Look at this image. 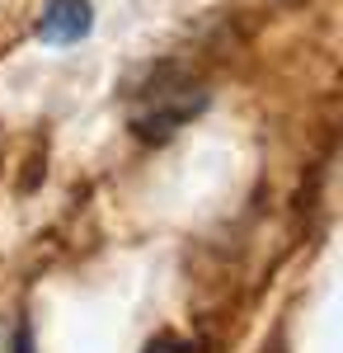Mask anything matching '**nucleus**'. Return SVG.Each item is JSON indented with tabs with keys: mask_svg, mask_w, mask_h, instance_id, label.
Segmentation results:
<instances>
[{
	"mask_svg": "<svg viewBox=\"0 0 343 353\" xmlns=\"http://www.w3.org/2000/svg\"><path fill=\"white\" fill-rule=\"evenodd\" d=\"M90 0H52L48 10H43V19H38V38L43 43H80L85 33H90Z\"/></svg>",
	"mask_w": 343,
	"mask_h": 353,
	"instance_id": "obj_1",
	"label": "nucleus"
},
{
	"mask_svg": "<svg viewBox=\"0 0 343 353\" xmlns=\"http://www.w3.org/2000/svg\"><path fill=\"white\" fill-rule=\"evenodd\" d=\"M14 353H33V334H28V330L14 334Z\"/></svg>",
	"mask_w": 343,
	"mask_h": 353,
	"instance_id": "obj_3",
	"label": "nucleus"
},
{
	"mask_svg": "<svg viewBox=\"0 0 343 353\" xmlns=\"http://www.w3.org/2000/svg\"><path fill=\"white\" fill-rule=\"evenodd\" d=\"M146 353H193V344L174 339V334H156V339L146 344Z\"/></svg>",
	"mask_w": 343,
	"mask_h": 353,
	"instance_id": "obj_2",
	"label": "nucleus"
}]
</instances>
